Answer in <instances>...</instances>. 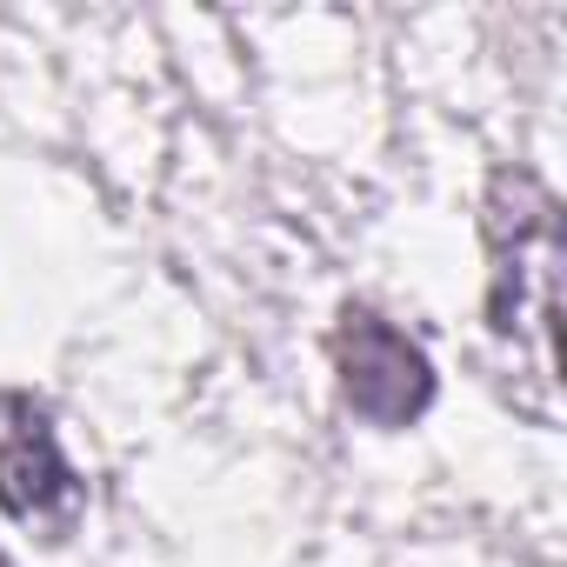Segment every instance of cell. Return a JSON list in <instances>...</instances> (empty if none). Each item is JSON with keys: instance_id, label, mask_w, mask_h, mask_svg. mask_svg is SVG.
<instances>
[{"instance_id": "obj_1", "label": "cell", "mask_w": 567, "mask_h": 567, "mask_svg": "<svg viewBox=\"0 0 567 567\" xmlns=\"http://www.w3.org/2000/svg\"><path fill=\"white\" fill-rule=\"evenodd\" d=\"M487 328L514 361L527 354V374L554 388V321H560V200L507 167L487 187Z\"/></svg>"}, {"instance_id": "obj_3", "label": "cell", "mask_w": 567, "mask_h": 567, "mask_svg": "<svg viewBox=\"0 0 567 567\" xmlns=\"http://www.w3.org/2000/svg\"><path fill=\"white\" fill-rule=\"evenodd\" d=\"M328 348H334L341 401L368 427H414L434 408V361L421 354V341H408L374 308H341Z\"/></svg>"}, {"instance_id": "obj_2", "label": "cell", "mask_w": 567, "mask_h": 567, "mask_svg": "<svg viewBox=\"0 0 567 567\" xmlns=\"http://www.w3.org/2000/svg\"><path fill=\"white\" fill-rule=\"evenodd\" d=\"M0 514L61 547L87 514V481L54 441V414L34 394H0Z\"/></svg>"}, {"instance_id": "obj_4", "label": "cell", "mask_w": 567, "mask_h": 567, "mask_svg": "<svg viewBox=\"0 0 567 567\" xmlns=\"http://www.w3.org/2000/svg\"><path fill=\"white\" fill-rule=\"evenodd\" d=\"M0 567H8V554H0Z\"/></svg>"}]
</instances>
